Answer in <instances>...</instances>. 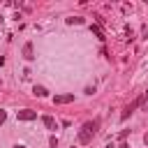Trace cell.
<instances>
[{
    "mask_svg": "<svg viewBox=\"0 0 148 148\" xmlns=\"http://www.w3.org/2000/svg\"><path fill=\"white\" fill-rule=\"evenodd\" d=\"M97 127H99V120L86 123V125L81 127V132H79V143H90V139H92V134L97 132Z\"/></svg>",
    "mask_w": 148,
    "mask_h": 148,
    "instance_id": "1",
    "label": "cell"
},
{
    "mask_svg": "<svg viewBox=\"0 0 148 148\" xmlns=\"http://www.w3.org/2000/svg\"><path fill=\"white\" fill-rule=\"evenodd\" d=\"M143 99H146V95H143V97H139V99H134L132 104H127V106H125V111H123V116H120V120H127V118L134 113V109H139V106L143 104Z\"/></svg>",
    "mask_w": 148,
    "mask_h": 148,
    "instance_id": "2",
    "label": "cell"
},
{
    "mask_svg": "<svg viewBox=\"0 0 148 148\" xmlns=\"http://www.w3.org/2000/svg\"><path fill=\"white\" fill-rule=\"evenodd\" d=\"M16 116H18V120H35V118H37V111H32V109H21V111H16Z\"/></svg>",
    "mask_w": 148,
    "mask_h": 148,
    "instance_id": "3",
    "label": "cell"
},
{
    "mask_svg": "<svg viewBox=\"0 0 148 148\" xmlns=\"http://www.w3.org/2000/svg\"><path fill=\"white\" fill-rule=\"evenodd\" d=\"M74 102V92H67V95H56L53 97V104H69Z\"/></svg>",
    "mask_w": 148,
    "mask_h": 148,
    "instance_id": "4",
    "label": "cell"
},
{
    "mask_svg": "<svg viewBox=\"0 0 148 148\" xmlns=\"http://www.w3.org/2000/svg\"><path fill=\"white\" fill-rule=\"evenodd\" d=\"M32 95H35V97H46L49 90H46L44 86H35V88H32Z\"/></svg>",
    "mask_w": 148,
    "mask_h": 148,
    "instance_id": "5",
    "label": "cell"
},
{
    "mask_svg": "<svg viewBox=\"0 0 148 148\" xmlns=\"http://www.w3.org/2000/svg\"><path fill=\"white\" fill-rule=\"evenodd\" d=\"M23 58H25V60H32V58H35V56H32V44H30V42L23 46Z\"/></svg>",
    "mask_w": 148,
    "mask_h": 148,
    "instance_id": "6",
    "label": "cell"
},
{
    "mask_svg": "<svg viewBox=\"0 0 148 148\" xmlns=\"http://www.w3.org/2000/svg\"><path fill=\"white\" fill-rule=\"evenodd\" d=\"M42 120H44V125H46V130H56V127H58V125H56V120H53L51 116H44Z\"/></svg>",
    "mask_w": 148,
    "mask_h": 148,
    "instance_id": "7",
    "label": "cell"
},
{
    "mask_svg": "<svg viewBox=\"0 0 148 148\" xmlns=\"http://www.w3.org/2000/svg\"><path fill=\"white\" fill-rule=\"evenodd\" d=\"M92 32H95V35H97V37H99V39H104V35H102V30H99V28H97V25H92Z\"/></svg>",
    "mask_w": 148,
    "mask_h": 148,
    "instance_id": "8",
    "label": "cell"
},
{
    "mask_svg": "<svg viewBox=\"0 0 148 148\" xmlns=\"http://www.w3.org/2000/svg\"><path fill=\"white\" fill-rule=\"evenodd\" d=\"M49 143H51V148H58V139H56V136H51V139H49Z\"/></svg>",
    "mask_w": 148,
    "mask_h": 148,
    "instance_id": "9",
    "label": "cell"
},
{
    "mask_svg": "<svg viewBox=\"0 0 148 148\" xmlns=\"http://www.w3.org/2000/svg\"><path fill=\"white\" fill-rule=\"evenodd\" d=\"M83 18H79V16H74V18H67V23H81Z\"/></svg>",
    "mask_w": 148,
    "mask_h": 148,
    "instance_id": "10",
    "label": "cell"
},
{
    "mask_svg": "<svg viewBox=\"0 0 148 148\" xmlns=\"http://www.w3.org/2000/svg\"><path fill=\"white\" fill-rule=\"evenodd\" d=\"M5 118H7V113H5L2 109H0V123H5Z\"/></svg>",
    "mask_w": 148,
    "mask_h": 148,
    "instance_id": "11",
    "label": "cell"
},
{
    "mask_svg": "<svg viewBox=\"0 0 148 148\" xmlns=\"http://www.w3.org/2000/svg\"><path fill=\"white\" fill-rule=\"evenodd\" d=\"M118 148H130V146H127V143H120V146H118Z\"/></svg>",
    "mask_w": 148,
    "mask_h": 148,
    "instance_id": "12",
    "label": "cell"
},
{
    "mask_svg": "<svg viewBox=\"0 0 148 148\" xmlns=\"http://www.w3.org/2000/svg\"><path fill=\"white\" fill-rule=\"evenodd\" d=\"M14 148H25V146H21V143H16V146H14Z\"/></svg>",
    "mask_w": 148,
    "mask_h": 148,
    "instance_id": "13",
    "label": "cell"
}]
</instances>
